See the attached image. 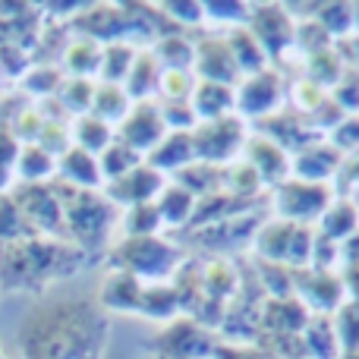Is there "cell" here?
Listing matches in <instances>:
<instances>
[{
  "label": "cell",
  "instance_id": "cell-6",
  "mask_svg": "<svg viewBox=\"0 0 359 359\" xmlns=\"http://www.w3.org/2000/svg\"><path fill=\"white\" fill-rule=\"evenodd\" d=\"M189 136L192 149H196V161L221 168L224 161H233L236 151L246 145V126H243L240 114H227L217 120H198Z\"/></svg>",
  "mask_w": 359,
  "mask_h": 359
},
{
  "label": "cell",
  "instance_id": "cell-34",
  "mask_svg": "<svg viewBox=\"0 0 359 359\" xmlns=\"http://www.w3.org/2000/svg\"><path fill=\"white\" fill-rule=\"evenodd\" d=\"M92 98H95V79H79V76H67L63 86H60V92H57L60 107L73 120L92 111Z\"/></svg>",
  "mask_w": 359,
  "mask_h": 359
},
{
  "label": "cell",
  "instance_id": "cell-43",
  "mask_svg": "<svg viewBox=\"0 0 359 359\" xmlns=\"http://www.w3.org/2000/svg\"><path fill=\"white\" fill-rule=\"evenodd\" d=\"M334 331H337V344H344V347L353 353L359 350V303H344L341 309H337V318H334Z\"/></svg>",
  "mask_w": 359,
  "mask_h": 359
},
{
  "label": "cell",
  "instance_id": "cell-11",
  "mask_svg": "<svg viewBox=\"0 0 359 359\" xmlns=\"http://www.w3.org/2000/svg\"><path fill=\"white\" fill-rule=\"evenodd\" d=\"M284 101V82L278 69H262L240 82L236 88V114L246 117H271Z\"/></svg>",
  "mask_w": 359,
  "mask_h": 359
},
{
  "label": "cell",
  "instance_id": "cell-24",
  "mask_svg": "<svg viewBox=\"0 0 359 359\" xmlns=\"http://www.w3.org/2000/svg\"><path fill=\"white\" fill-rule=\"evenodd\" d=\"M57 177V158L48 155L38 142L19 145L16 155V183H50Z\"/></svg>",
  "mask_w": 359,
  "mask_h": 359
},
{
  "label": "cell",
  "instance_id": "cell-33",
  "mask_svg": "<svg viewBox=\"0 0 359 359\" xmlns=\"http://www.w3.org/2000/svg\"><path fill=\"white\" fill-rule=\"evenodd\" d=\"M180 312V299L174 284H145L139 299V316L149 318H174Z\"/></svg>",
  "mask_w": 359,
  "mask_h": 359
},
{
  "label": "cell",
  "instance_id": "cell-44",
  "mask_svg": "<svg viewBox=\"0 0 359 359\" xmlns=\"http://www.w3.org/2000/svg\"><path fill=\"white\" fill-rule=\"evenodd\" d=\"M16 236H29L25 233L22 215H19V208H16L10 192H0V243L16 240Z\"/></svg>",
  "mask_w": 359,
  "mask_h": 359
},
{
  "label": "cell",
  "instance_id": "cell-27",
  "mask_svg": "<svg viewBox=\"0 0 359 359\" xmlns=\"http://www.w3.org/2000/svg\"><path fill=\"white\" fill-rule=\"evenodd\" d=\"M133 101L130 95H126L123 86H114V82H95V98H92V111L95 117H101L104 123L117 126L120 120L130 114Z\"/></svg>",
  "mask_w": 359,
  "mask_h": 359
},
{
  "label": "cell",
  "instance_id": "cell-20",
  "mask_svg": "<svg viewBox=\"0 0 359 359\" xmlns=\"http://www.w3.org/2000/svg\"><path fill=\"white\" fill-rule=\"evenodd\" d=\"M303 224H293V221H268L265 227L255 233V249L265 262H274V265H287L293 252V243H297V233Z\"/></svg>",
  "mask_w": 359,
  "mask_h": 359
},
{
  "label": "cell",
  "instance_id": "cell-5",
  "mask_svg": "<svg viewBox=\"0 0 359 359\" xmlns=\"http://www.w3.org/2000/svg\"><path fill=\"white\" fill-rule=\"evenodd\" d=\"M19 215H22L29 236H63V208L57 198L54 180L50 183H13L10 189Z\"/></svg>",
  "mask_w": 359,
  "mask_h": 359
},
{
  "label": "cell",
  "instance_id": "cell-42",
  "mask_svg": "<svg viewBox=\"0 0 359 359\" xmlns=\"http://www.w3.org/2000/svg\"><path fill=\"white\" fill-rule=\"evenodd\" d=\"M316 19L325 25V32H328L331 38L334 35H347L350 29H353V6L350 4H325L316 10Z\"/></svg>",
  "mask_w": 359,
  "mask_h": 359
},
{
  "label": "cell",
  "instance_id": "cell-21",
  "mask_svg": "<svg viewBox=\"0 0 359 359\" xmlns=\"http://www.w3.org/2000/svg\"><path fill=\"white\" fill-rule=\"evenodd\" d=\"M101 54H104V44L95 41V38L76 35L63 44L60 60H63V73L67 76H79V79H92L101 69Z\"/></svg>",
  "mask_w": 359,
  "mask_h": 359
},
{
  "label": "cell",
  "instance_id": "cell-10",
  "mask_svg": "<svg viewBox=\"0 0 359 359\" xmlns=\"http://www.w3.org/2000/svg\"><path fill=\"white\" fill-rule=\"evenodd\" d=\"M120 142H126L130 149H136L139 155H149L164 136H168V126H164V117H161V107L158 101H133L130 114L114 126Z\"/></svg>",
  "mask_w": 359,
  "mask_h": 359
},
{
  "label": "cell",
  "instance_id": "cell-3",
  "mask_svg": "<svg viewBox=\"0 0 359 359\" xmlns=\"http://www.w3.org/2000/svg\"><path fill=\"white\" fill-rule=\"evenodd\" d=\"M54 189L63 208V236L98 259L111 246V233L120 224V208L101 189H76L54 177Z\"/></svg>",
  "mask_w": 359,
  "mask_h": 359
},
{
  "label": "cell",
  "instance_id": "cell-26",
  "mask_svg": "<svg viewBox=\"0 0 359 359\" xmlns=\"http://www.w3.org/2000/svg\"><path fill=\"white\" fill-rule=\"evenodd\" d=\"M155 205H158V215H161L164 227H186L192 211H196V196L186 192L183 186L168 183L161 189V196L155 198Z\"/></svg>",
  "mask_w": 359,
  "mask_h": 359
},
{
  "label": "cell",
  "instance_id": "cell-16",
  "mask_svg": "<svg viewBox=\"0 0 359 359\" xmlns=\"http://www.w3.org/2000/svg\"><path fill=\"white\" fill-rule=\"evenodd\" d=\"M341 161L344 158L334 145L309 142L293 158V174H297V180H306V183H325L328 177L341 174Z\"/></svg>",
  "mask_w": 359,
  "mask_h": 359
},
{
  "label": "cell",
  "instance_id": "cell-8",
  "mask_svg": "<svg viewBox=\"0 0 359 359\" xmlns=\"http://www.w3.org/2000/svg\"><path fill=\"white\" fill-rule=\"evenodd\" d=\"M151 350L158 359H211L217 344L196 318H177L155 337Z\"/></svg>",
  "mask_w": 359,
  "mask_h": 359
},
{
  "label": "cell",
  "instance_id": "cell-1",
  "mask_svg": "<svg viewBox=\"0 0 359 359\" xmlns=\"http://www.w3.org/2000/svg\"><path fill=\"white\" fill-rule=\"evenodd\" d=\"M111 318L98 297L44 293L22 312L16 328L19 359H101Z\"/></svg>",
  "mask_w": 359,
  "mask_h": 359
},
{
  "label": "cell",
  "instance_id": "cell-25",
  "mask_svg": "<svg viewBox=\"0 0 359 359\" xmlns=\"http://www.w3.org/2000/svg\"><path fill=\"white\" fill-rule=\"evenodd\" d=\"M227 38V48L230 54H233L236 67H240L243 76H252V73H262V69H268V54L265 48L259 44V38L252 35V32L246 29V25H240V29H233Z\"/></svg>",
  "mask_w": 359,
  "mask_h": 359
},
{
  "label": "cell",
  "instance_id": "cell-18",
  "mask_svg": "<svg viewBox=\"0 0 359 359\" xmlns=\"http://www.w3.org/2000/svg\"><path fill=\"white\" fill-rule=\"evenodd\" d=\"M57 180L76 186V189H104V177H101L98 158L82 151L79 145H69V149L57 158Z\"/></svg>",
  "mask_w": 359,
  "mask_h": 359
},
{
  "label": "cell",
  "instance_id": "cell-50",
  "mask_svg": "<svg viewBox=\"0 0 359 359\" xmlns=\"http://www.w3.org/2000/svg\"><path fill=\"white\" fill-rule=\"evenodd\" d=\"M161 13H174L177 22H186V25H196V22L205 19L202 4H164Z\"/></svg>",
  "mask_w": 359,
  "mask_h": 359
},
{
  "label": "cell",
  "instance_id": "cell-48",
  "mask_svg": "<svg viewBox=\"0 0 359 359\" xmlns=\"http://www.w3.org/2000/svg\"><path fill=\"white\" fill-rule=\"evenodd\" d=\"M331 145L337 151H359V117H344V123L331 130Z\"/></svg>",
  "mask_w": 359,
  "mask_h": 359
},
{
  "label": "cell",
  "instance_id": "cell-41",
  "mask_svg": "<svg viewBox=\"0 0 359 359\" xmlns=\"http://www.w3.org/2000/svg\"><path fill=\"white\" fill-rule=\"evenodd\" d=\"M16 155L19 139L10 133V126L0 123V192H10L16 183Z\"/></svg>",
  "mask_w": 359,
  "mask_h": 359
},
{
  "label": "cell",
  "instance_id": "cell-15",
  "mask_svg": "<svg viewBox=\"0 0 359 359\" xmlns=\"http://www.w3.org/2000/svg\"><path fill=\"white\" fill-rule=\"evenodd\" d=\"M246 158L249 164L255 168V174L262 177V183H274L280 186L287 180V170H290V158H287V151L280 149L274 139L268 136H252L246 139Z\"/></svg>",
  "mask_w": 359,
  "mask_h": 359
},
{
  "label": "cell",
  "instance_id": "cell-38",
  "mask_svg": "<svg viewBox=\"0 0 359 359\" xmlns=\"http://www.w3.org/2000/svg\"><path fill=\"white\" fill-rule=\"evenodd\" d=\"M63 79H67L63 69L50 67V63H38V67H32L29 73L22 76V86L29 88V95H38V98H54V95L60 92Z\"/></svg>",
  "mask_w": 359,
  "mask_h": 359
},
{
  "label": "cell",
  "instance_id": "cell-47",
  "mask_svg": "<svg viewBox=\"0 0 359 359\" xmlns=\"http://www.w3.org/2000/svg\"><path fill=\"white\" fill-rule=\"evenodd\" d=\"M205 19H217V22H233L236 29L249 22V6L246 4H205Z\"/></svg>",
  "mask_w": 359,
  "mask_h": 359
},
{
  "label": "cell",
  "instance_id": "cell-49",
  "mask_svg": "<svg viewBox=\"0 0 359 359\" xmlns=\"http://www.w3.org/2000/svg\"><path fill=\"white\" fill-rule=\"evenodd\" d=\"M328 98V95L322 92V86H316V82H309V79H303V82H297V88H293V101L299 104V111L309 117L312 111H316L322 101Z\"/></svg>",
  "mask_w": 359,
  "mask_h": 359
},
{
  "label": "cell",
  "instance_id": "cell-45",
  "mask_svg": "<svg viewBox=\"0 0 359 359\" xmlns=\"http://www.w3.org/2000/svg\"><path fill=\"white\" fill-rule=\"evenodd\" d=\"M297 44L299 48H306L309 54H318V50L334 48V44H331V35L325 32V25L318 22V19H309V22L297 25Z\"/></svg>",
  "mask_w": 359,
  "mask_h": 359
},
{
  "label": "cell",
  "instance_id": "cell-19",
  "mask_svg": "<svg viewBox=\"0 0 359 359\" xmlns=\"http://www.w3.org/2000/svg\"><path fill=\"white\" fill-rule=\"evenodd\" d=\"M161 60L155 57L151 48H139L136 50V60L130 67V76H126L123 88L130 95V101H151L158 95V86H161Z\"/></svg>",
  "mask_w": 359,
  "mask_h": 359
},
{
  "label": "cell",
  "instance_id": "cell-30",
  "mask_svg": "<svg viewBox=\"0 0 359 359\" xmlns=\"http://www.w3.org/2000/svg\"><path fill=\"white\" fill-rule=\"evenodd\" d=\"M356 230H359V211L350 198H337V202H331L328 208H325L322 236L341 243V240H347V236H353Z\"/></svg>",
  "mask_w": 359,
  "mask_h": 359
},
{
  "label": "cell",
  "instance_id": "cell-31",
  "mask_svg": "<svg viewBox=\"0 0 359 359\" xmlns=\"http://www.w3.org/2000/svg\"><path fill=\"white\" fill-rule=\"evenodd\" d=\"M142 161H145V158L139 155L136 149H130L126 142H120L117 136H114V142L98 155V168H101L104 183H111V180H120L123 174H130V170L139 168Z\"/></svg>",
  "mask_w": 359,
  "mask_h": 359
},
{
  "label": "cell",
  "instance_id": "cell-2",
  "mask_svg": "<svg viewBox=\"0 0 359 359\" xmlns=\"http://www.w3.org/2000/svg\"><path fill=\"white\" fill-rule=\"evenodd\" d=\"M95 262L76 243L60 236H16L0 243V293H32L44 297L50 287L67 278H76L82 268Z\"/></svg>",
  "mask_w": 359,
  "mask_h": 359
},
{
  "label": "cell",
  "instance_id": "cell-46",
  "mask_svg": "<svg viewBox=\"0 0 359 359\" xmlns=\"http://www.w3.org/2000/svg\"><path fill=\"white\" fill-rule=\"evenodd\" d=\"M331 98L344 107V111H356L359 107V69H344L341 82L334 86Z\"/></svg>",
  "mask_w": 359,
  "mask_h": 359
},
{
  "label": "cell",
  "instance_id": "cell-28",
  "mask_svg": "<svg viewBox=\"0 0 359 359\" xmlns=\"http://www.w3.org/2000/svg\"><path fill=\"white\" fill-rule=\"evenodd\" d=\"M114 136H117L114 126L104 123L101 117H95V114H82V117L73 120V145H79L82 151H88L95 158L114 142Z\"/></svg>",
  "mask_w": 359,
  "mask_h": 359
},
{
  "label": "cell",
  "instance_id": "cell-22",
  "mask_svg": "<svg viewBox=\"0 0 359 359\" xmlns=\"http://www.w3.org/2000/svg\"><path fill=\"white\" fill-rule=\"evenodd\" d=\"M196 161V149H192V136L189 133H168L155 149L145 155V164H151L161 174H177L186 164Z\"/></svg>",
  "mask_w": 359,
  "mask_h": 359
},
{
  "label": "cell",
  "instance_id": "cell-9",
  "mask_svg": "<svg viewBox=\"0 0 359 359\" xmlns=\"http://www.w3.org/2000/svg\"><path fill=\"white\" fill-rule=\"evenodd\" d=\"M246 29L259 38L268 60L284 57V50L290 48V44H297V25H293V19H290V10H284V6H278V4L249 6Z\"/></svg>",
  "mask_w": 359,
  "mask_h": 359
},
{
  "label": "cell",
  "instance_id": "cell-53",
  "mask_svg": "<svg viewBox=\"0 0 359 359\" xmlns=\"http://www.w3.org/2000/svg\"><path fill=\"white\" fill-rule=\"evenodd\" d=\"M0 359H6V356H4V350H0Z\"/></svg>",
  "mask_w": 359,
  "mask_h": 359
},
{
  "label": "cell",
  "instance_id": "cell-37",
  "mask_svg": "<svg viewBox=\"0 0 359 359\" xmlns=\"http://www.w3.org/2000/svg\"><path fill=\"white\" fill-rule=\"evenodd\" d=\"M344 76V57L334 48L309 54V76L306 79L316 82V86H337Z\"/></svg>",
  "mask_w": 359,
  "mask_h": 359
},
{
  "label": "cell",
  "instance_id": "cell-12",
  "mask_svg": "<svg viewBox=\"0 0 359 359\" xmlns=\"http://www.w3.org/2000/svg\"><path fill=\"white\" fill-rule=\"evenodd\" d=\"M168 186V180H164L161 170H155L151 164H139V168H133L130 174H123L120 180H111V183H104V196L111 198L114 205H123V208H130V205H142V202H155L158 196H161V189Z\"/></svg>",
  "mask_w": 359,
  "mask_h": 359
},
{
  "label": "cell",
  "instance_id": "cell-23",
  "mask_svg": "<svg viewBox=\"0 0 359 359\" xmlns=\"http://www.w3.org/2000/svg\"><path fill=\"white\" fill-rule=\"evenodd\" d=\"M192 111L198 120H217L236 114V88L221 86V82H196V92L189 98Z\"/></svg>",
  "mask_w": 359,
  "mask_h": 359
},
{
  "label": "cell",
  "instance_id": "cell-29",
  "mask_svg": "<svg viewBox=\"0 0 359 359\" xmlns=\"http://www.w3.org/2000/svg\"><path fill=\"white\" fill-rule=\"evenodd\" d=\"M136 44L130 41H111L104 44V54H101V69H98V82H114V86H123L130 67L136 60Z\"/></svg>",
  "mask_w": 359,
  "mask_h": 359
},
{
  "label": "cell",
  "instance_id": "cell-35",
  "mask_svg": "<svg viewBox=\"0 0 359 359\" xmlns=\"http://www.w3.org/2000/svg\"><path fill=\"white\" fill-rule=\"evenodd\" d=\"M123 236H158V230L164 227L161 215H158L155 202H142V205H130L120 217Z\"/></svg>",
  "mask_w": 359,
  "mask_h": 359
},
{
  "label": "cell",
  "instance_id": "cell-14",
  "mask_svg": "<svg viewBox=\"0 0 359 359\" xmlns=\"http://www.w3.org/2000/svg\"><path fill=\"white\" fill-rule=\"evenodd\" d=\"M293 290L303 293L306 303H312L316 309L331 312L344 306V278H337L334 271H318V268H299L293 274Z\"/></svg>",
  "mask_w": 359,
  "mask_h": 359
},
{
  "label": "cell",
  "instance_id": "cell-52",
  "mask_svg": "<svg viewBox=\"0 0 359 359\" xmlns=\"http://www.w3.org/2000/svg\"><path fill=\"white\" fill-rule=\"evenodd\" d=\"M353 22H356V29H359V6H353Z\"/></svg>",
  "mask_w": 359,
  "mask_h": 359
},
{
  "label": "cell",
  "instance_id": "cell-32",
  "mask_svg": "<svg viewBox=\"0 0 359 359\" xmlns=\"http://www.w3.org/2000/svg\"><path fill=\"white\" fill-rule=\"evenodd\" d=\"M151 50L164 69H192V60H196V41H189L186 35H174V32L158 35Z\"/></svg>",
  "mask_w": 359,
  "mask_h": 359
},
{
  "label": "cell",
  "instance_id": "cell-17",
  "mask_svg": "<svg viewBox=\"0 0 359 359\" xmlns=\"http://www.w3.org/2000/svg\"><path fill=\"white\" fill-rule=\"evenodd\" d=\"M145 280H139L130 271H114L104 278L98 290V303L104 312H139V299H142Z\"/></svg>",
  "mask_w": 359,
  "mask_h": 359
},
{
  "label": "cell",
  "instance_id": "cell-13",
  "mask_svg": "<svg viewBox=\"0 0 359 359\" xmlns=\"http://www.w3.org/2000/svg\"><path fill=\"white\" fill-rule=\"evenodd\" d=\"M192 73H198L202 82H221V86H230V88H236V82L243 79V73H240V67H236L224 35H211V38L196 41Z\"/></svg>",
  "mask_w": 359,
  "mask_h": 359
},
{
  "label": "cell",
  "instance_id": "cell-39",
  "mask_svg": "<svg viewBox=\"0 0 359 359\" xmlns=\"http://www.w3.org/2000/svg\"><path fill=\"white\" fill-rule=\"evenodd\" d=\"M196 92V76L192 69H164L161 86H158V101H189Z\"/></svg>",
  "mask_w": 359,
  "mask_h": 359
},
{
  "label": "cell",
  "instance_id": "cell-4",
  "mask_svg": "<svg viewBox=\"0 0 359 359\" xmlns=\"http://www.w3.org/2000/svg\"><path fill=\"white\" fill-rule=\"evenodd\" d=\"M104 259L114 271H130L145 284H164L183 265V249L168 236H123Z\"/></svg>",
  "mask_w": 359,
  "mask_h": 359
},
{
  "label": "cell",
  "instance_id": "cell-7",
  "mask_svg": "<svg viewBox=\"0 0 359 359\" xmlns=\"http://www.w3.org/2000/svg\"><path fill=\"white\" fill-rule=\"evenodd\" d=\"M331 205V189L325 183H306V180H284L274 189V208L284 221L309 224L325 215Z\"/></svg>",
  "mask_w": 359,
  "mask_h": 359
},
{
  "label": "cell",
  "instance_id": "cell-51",
  "mask_svg": "<svg viewBox=\"0 0 359 359\" xmlns=\"http://www.w3.org/2000/svg\"><path fill=\"white\" fill-rule=\"evenodd\" d=\"M347 198H350V202H353V205H356V211H359V180H356V183H353V192H350V196H347Z\"/></svg>",
  "mask_w": 359,
  "mask_h": 359
},
{
  "label": "cell",
  "instance_id": "cell-36",
  "mask_svg": "<svg viewBox=\"0 0 359 359\" xmlns=\"http://www.w3.org/2000/svg\"><path fill=\"white\" fill-rule=\"evenodd\" d=\"M306 350L318 359H334L337 356L334 318H328V316L309 318V325H306Z\"/></svg>",
  "mask_w": 359,
  "mask_h": 359
},
{
  "label": "cell",
  "instance_id": "cell-40",
  "mask_svg": "<svg viewBox=\"0 0 359 359\" xmlns=\"http://www.w3.org/2000/svg\"><path fill=\"white\" fill-rule=\"evenodd\" d=\"M38 145H41L48 155L60 158L63 151L73 145V123H69V120H44L41 133H38Z\"/></svg>",
  "mask_w": 359,
  "mask_h": 359
}]
</instances>
